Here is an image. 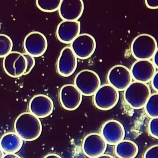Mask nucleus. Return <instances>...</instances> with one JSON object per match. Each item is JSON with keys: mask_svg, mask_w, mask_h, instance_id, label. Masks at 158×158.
Segmentation results:
<instances>
[{"mask_svg": "<svg viewBox=\"0 0 158 158\" xmlns=\"http://www.w3.org/2000/svg\"><path fill=\"white\" fill-rule=\"evenodd\" d=\"M48 45L46 37L38 31L31 32L24 40L23 47L26 53L34 57L43 55L47 49Z\"/></svg>", "mask_w": 158, "mask_h": 158, "instance_id": "nucleus-8", "label": "nucleus"}, {"mask_svg": "<svg viewBox=\"0 0 158 158\" xmlns=\"http://www.w3.org/2000/svg\"><path fill=\"white\" fill-rule=\"evenodd\" d=\"M3 156H4V153L0 148V158H3Z\"/></svg>", "mask_w": 158, "mask_h": 158, "instance_id": "nucleus-32", "label": "nucleus"}, {"mask_svg": "<svg viewBox=\"0 0 158 158\" xmlns=\"http://www.w3.org/2000/svg\"><path fill=\"white\" fill-rule=\"evenodd\" d=\"M13 42L8 35L0 34V58H4L12 52Z\"/></svg>", "mask_w": 158, "mask_h": 158, "instance_id": "nucleus-22", "label": "nucleus"}, {"mask_svg": "<svg viewBox=\"0 0 158 158\" xmlns=\"http://www.w3.org/2000/svg\"><path fill=\"white\" fill-rule=\"evenodd\" d=\"M151 95L150 88L145 83L135 81L124 90V98L127 104L135 110L144 107Z\"/></svg>", "mask_w": 158, "mask_h": 158, "instance_id": "nucleus-2", "label": "nucleus"}, {"mask_svg": "<svg viewBox=\"0 0 158 158\" xmlns=\"http://www.w3.org/2000/svg\"><path fill=\"white\" fill-rule=\"evenodd\" d=\"M148 131L151 135L158 138V118H152L148 123Z\"/></svg>", "mask_w": 158, "mask_h": 158, "instance_id": "nucleus-23", "label": "nucleus"}, {"mask_svg": "<svg viewBox=\"0 0 158 158\" xmlns=\"http://www.w3.org/2000/svg\"><path fill=\"white\" fill-rule=\"evenodd\" d=\"M158 50L156 40L152 35L141 34L132 42L131 51L133 56L138 60H149Z\"/></svg>", "mask_w": 158, "mask_h": 158, "instance_id": "nucleus-3", "label": "nucleus"}, {"mask_svg": "<svg viewBox=\"0 0 158 158\" xmlns=\"http://www.w3.org/2000/svg\"><path fill=\"white\" fill-rule=\"evenodd\" d=\"M106 148V142L98 133H91L86 136L82 144L83 152L90 158H95L103 154Z\"/></svg>", "mask_w": 158, "mask_h": 158, "instance_id": "nucleus-10", "label": "nucleus"}, {"mask_svg": "<svg viewBox=\"0 0 158 158\" xmlns=\"http://www.w3.org/2000/svg\"><path fill=\"white\" fill-rule=\"evenodd\" d=\"M3 66L5 72L9 76L19 77L24 74L27 68V61L23 53L14 51L4 57Z\"/></svg>", "mask_w": 158, "mask_h": 158, "instance_id": "nucleus-6", "label": "nucleus"}, {"mask_svg": "<svg viewBox=\"0 0 158 158\" xmlns=\"http://www.w3.org/2000/svg\"><path fill=\"white\" fill-rule=\"evenodd\" d=\"M74 85L82 95L90 96L94 95L101 86V80L98 74L93 71L84 69L75 77Z\"/></svg>", "mask_w": 158, "mask_h": 158, "instance_id": "nucleus-4", "label": "nucleus"}, {"mask_svg": "<svg viewBox=\"0 0 158 158\" xmlns=\"http://www.w3.org/2000/svg\"><path fill=\"white\" fill-rule=\"evenodd\" d=\"M132 78L136 81L147 83L156 73V67L149 60H138L134 62L131 69Z\"/></svg>", "mask_w": 158, "mask_h": 158, "instance_id": "nucleus-14", "label": "nucleus"}, {"mask_svg": "<svg viewBox=\"0 0 158 158\" xmlns=\"http://www.w3.org/2000/svg\"><path fill=\"white\" fill-rule=\"evenodd\" d=\"M62 0H37V8L46 12H53L59 10Z\"/></svg>", "mask_w": 158, "mask_h": 158, "instance_id": "nucleus-21", "label": "nucleus"}, {"mask_svg": "<svg viewBox=\"0 0 158 158\" xmlns=\"http://www.w3.org/2000/svg\"><path fill=\"white\" fill-rule=\"evenodd\" d=\"M0 31H1V23H0Z\"/></svg>", "mask_w": 158, "mask_h": 158, "instance_id": "nucleus-33", "label": "nucleus"}, {"mask_svg": "<svg viewBox=\"0 0 158 158\" xmlns=\"http://www.w3.org/2000/svg\"><path fill=\"white\" fill-rule=\"evenodd\" d=\"M52 100L47 95L40 94L32 98L29 102L30 113L38 118H44L50 115L53 111Z\"/></svg>", "mask_w": 158, "mask_h": 158, "instance_id": "nucleus-13", "label": "nucleus"}, {"mask_svg": "<svg viewBox=\"0 0 158 158\" xmlns=\"http://www.w3.org/2000/svg\"><path fill=\"white\" fill-rule=\"evenodd\" d=\"M23 55L25 57L27 61V68L24 75H27L30 73L31 70L33 69L35 65V60L34 57L29 54L23 53Z\"/></svg>", "mask_w": 158, "mask_h": 158, "instance_id": "nucleus-24", "label": "nucleus"}, {"mask_svg": "<svg viewBox=\"0 0 158 158\" xmlns=\"http://www.w3.org/2000/svg\"><path fill=\"white\" fill-rule=\"evenodd\" d=\"M144 158H158V145L152 146L145 152Z\"/></svg>", "mask_w": 158, "mask_h": 158, "instance_id": "nucleus-25", "label": "nucleus"}, {"mask_svg": "<svg viewBox=\"0 0 158 158\" xmlns=\"http://www.w3.org/2000/svg\"><path fill=\"white\" fill-rule=\"evenodd\" d=\"M82 0H62L59 9V15L63 20L77 21L84 10Z\"/></svg>", "mask_w": 158, "mask_h": 158, "instance_id": "nucleus-16", "label": "nucleus"}, {"mask_svg": "<svg viewBox=\"0 0 158 158\" xmlns=\"http://www.w3.org/2000/svg\"><path fill=\"white\" fill-rule=\"evenodd\" d=\"M118 90L109 84L101 86L94 96V103L98 109L108 110L113 109L119 99Z\"/></svg>", "mask_w": 158, "mask_h": 158, "instance_id": "nucleus-5", "label": "nucleus"}, {"mask_svg": "<svg viewBox=\"0 0 158 158\" xmlns=\"http://www.w3.org/2000/svg\"><path fill=\"white\" fill-rule=\"evenodd\" d=\"M23 144V139L14 132L6 133L0 139V148L3 152L7 154L18 152Z\"/></svg>", "mask_w": 158, "mask_h": 158, "instance_id": "nucleus-18", "label": "nucleus"}, {"mask_svg": "<svg viewBox=\"0 0 158 158\" xmlns=\"http://www.w3.org/2000/svg\"><path fill=\"white\" fill-rule=\"evenodd\" d=\"M95 158H114L113 156L108 154H103Z\"/></svg>", "mask_w": 158, "mask_h": 158, "instance_id": "nucleus-31", "label": "nucleus"}, {"mask_svg": "<svg viewBox=\"0 0 158 158\" xmlns=\"http://www.w3.org/2000/svg\"><path fill=\"white\" fill-rule=\"evenodd\" d=\"M44 158H62L60 156L56 154H49L45 156Z\"/></svg>", "mask_w": 158, "mask_h": 158, "instance_id": "nucleus-30", "label": "nucleus"}, {"mask_svg": "<svg viewBox=\"0 0 158 158\" xmlns=\"http://www.w3.org/2000/svg\"><path fill=\"white\" fill-rule=\"evenodd\" d=\"M81 28V23L78 21L63 20L57 27V38L63 43H71L80 35Z\"/></svg>", "mask_w": 158, "mask_h": 158, "instance_id": "nucleus-17", "label": "nucleus"}, {"mask_svg": "<svg viewBox=\"0 0 158 158\" xmlns=\"http://www.w3.org/2000/svg\"><path fill=\"white\" fill-rule=\"evenodd\" d=\"M152 86L153 89L158 93V72H156L155 74L152 79Z\"/></svg>", "mask_w": 158, "mask_h": 158, "instance_id": "nucleus-27", "label": "nucleus"}, {"mask_svg": "<svg viewBox=\"0 0 158 158\" xmlns=\"http://www.w3.org/2000/svg\"><path fill=\"white\" fill-rule=\"evenodd\" d=\"M132 79L131 71L123 65L113 66L109 71L107 75L109 85L118 91L125 90L132 83Z\"/></svg>", "mask_w": 158, "mask_h": 158, "instance_id": "nucleus-9", "label": "nucleus"}, {"mask_svg": "<svg viewBox=\"0 0 158 158\" xmlns=\"http://www.w3.org/2000/svg\"><path fill=\"white\" fill-rule=\"evenodd\" d=\"M59 99L62 107L65 110L73 111L81 104L82 94L74 85H64L59 91Z\"/></svg>", "mask_w": 158, "mask_h": 158, "instance_id": "nucleus-11", "label": "nucleus"}, {"mask_svg": "<svg viewBox=\"0 0 158 158\" xmlns=\"http://www.w3.org/2000/svg\"><path fill=\"white\" fill-rule=\"evenodd\" d=\"M145 4L148 8L151 9H156L158 7V0H146Z\"/></svg>", "mask_w": 158, "mask_h": 158, "instance_id": "nucleus-26", "label": "nucleus"}, {"mask_svg": "<svg viewBox=\"0 0 158 158\" xmlns=\"http://www.w3.org/2000/svg\"><path fill=\"white\" fill-rule=\"evenodd\" d=\"M153 58V64L156 66V68H158V50L156 52L155 54L154 55Z\"/></svg>", "mask_w": 158, "mask_h": 158, "instance_id": "nucleus-28", "label": "nucleus"}, {"mask_svg": "<svg viewBox=\"0 0 158 158\" xmlns=\"http://www.w3.org/2000/svg\"><path fill=\"white\" fill-rule=\"evenodd\" d=\"M77 58L69 47L64 48L60 53L57 63V71L64 77L72 75L77 66Z\"/></svg>", "mask_w": 158, "mask_h": 158, "instance_id": "nucleus-12", "label": "nucleus"}, {"mask_svg": "<svg viewBox=\"0 0 158 158\" xmlns=\"http://www.w3.org/2000/svg\"><path fill=\"white\" fill-rule=\"evenodd\" d=\"M138 147L133 141L123 140L116 144L115 153L119 158H135L138 155Z\"/></svg>", "mask_w": 158, "mask_h": 158, "instance_id": "nucleus-19", "label": "nucleus"}, {"mask_svg": "<svg viewBox=\"0 0 158 158\" xmlns=\"http://www.w3.org/2000/svg\"><path fill=\"white\" fill-rule=\"evenodd\" d=\"M70 48L77 58L87 59L91 56L96 49V40L90 34H80L71 43Z\"/></svg>", "mask_w": 158, "mask_h": 158, "instance_id": "nucleus-7", "label": "nucleus"}, {"mask_svg": "<svg viewBox=\"0 0 158 158\" xmlns=\"http://www.w3.org/2000/svg\"><path fill=\"white\" fill-rule=\"evenodd\" d=\"M102 137L107 144L116 145L123 141L125 135L124 128L119 122L110 120L105 123L102 128Z\"/></svg>", "mask_w": 158, "mask_h": 158, "instance_id": "nucleus-15", "label": "nucleus"}, {"mask_svg": "<svg viewBox=\"0 0 158 158\" xmlns=\"http://www.w3.org/2000/svg\"><path fill=\"white\" fill-rule=\"evenodd\" d=\"M3 158H22L19 156L15 153L6 154L3 156Z\"/></svg>", "mask_w": 158, "mask_h": 158, "instance_id": "nucleus-29", "label": "nucleus"}, {"mask_svg": "<svg viewBox=\"0 0 158 158\" xmlns=\"http://www.w3.org/2000/svg\"><path fill=\"white\" fill-rule=\"evenodd\" d=\"M14 129L23 140L31 141L39 138L42 132V126L39 118L26 112L20 114L15 119Z\"/></svg>", "mask_w": 158, "mask_h": 158, "instance_id": "nucleus-1", "label": "nucleus"}, {"mask_svg": "<svg viewBox=\"0 0 158 158\" xmlns=\"http://www.w3.org/2000/svg\"><path fill=\"white\" fill-rule=\"evenodd\" d=\"M145 112L152 118L158 117V94L157 92L151 95L144 106Z\"/></svg>", "mask_w": 158, "mask_h": 158, "instance_id": "nucleus-20", "label": "nucleus"}]
</instances>
